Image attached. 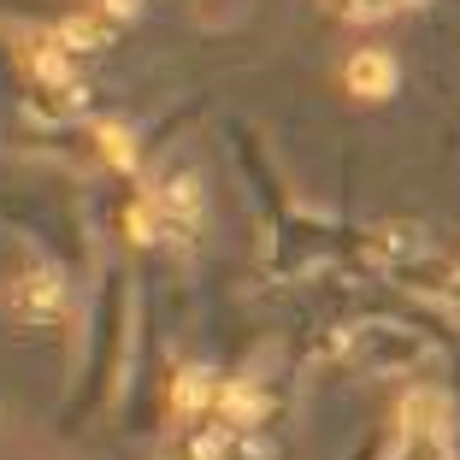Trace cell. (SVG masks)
Here are the masks:
<instances>
[{"label": "cell", "mask_w": 460, "mask_h": 460, "mask_svg": "<svg viewBox=\"0 0 460 460\" xmlns=\"http://www.w3.org/2000/svg\"><path fill=\"white\" fill-rule=\"evenodd\" d=\"M18 54H24L30 77L41 83V89H77V71H71V54L59 48L54 30H24V41H18Z\"/></svg>", "instance_id": "6da1fadb"}, {"label": "cell", "mask_w": 460, "mask_h": 460, "mask_svg": "<svg viewBox=\"0 0 460 460\" xmlns=\"http://www.w3.org/2000/svg\"><path fill=\"white\" fill-rule=\"evenodd\" d=\"M395 59L384 54V48H360V54H349V66H342V83H349V95L360 101H384L395 95Z\"/></svg>", "instance_id": "7a4b0ae2"}, {"label": "cell", "mask_w": 460, "mask_h": 460, "mask_svg": "<svg viewBox=\"0 0 460 460\" xmlns=\"http://www.w3.org/2000/svg\"><path fill=\"white\" fill-rule=\"evenodd\" d=\"M218 407V378L207 372V366H183L172 378V420H183V425H195L201 413H213Z\"/></svg>", "instance_id": "3957f363"}, {"label": "cell", "mask_w": 460, "mask_h": 460, "mask_svg": "<svg viewBox=\"0 0 460 460\" xmlns=\"http://www.w3.org/2000/svg\"><path fill=\"white\" fill-rule=\"evenodd\" d=\"M213 420H218V425H230V431H254V425L266 420V390H260V384H248V378L218 384Z\"/></svg>", "instance_id": "277c9868"}, {"label": "cell", "mask_w": 460, "mask_h": 460, "mask_svg": "<svg viewBox=\"0 0 460 460\" xmlns=\"http://www.w3.org/2000/svg\"><path fill=\"white\" fill-rule=\"evenodd\" d=\"M54 36H59L66 54H95V48H107V41H112V18L107 13H71V18H59V24H54Z\"/></svg>", "instance_id": "5b68a950"}, {"label": "cell", "mask_w": 460, "mask_h": 460, "mask_svg": "<svg viewBox=\"0 0 460 460\" xmlns=\"http://www.w3.org/2000/svg\"><path fill=\"white\" fill-rule=\"evenodd\" d=\"M124 230H130V243L136 248H154L165 236V207H160V195H136L130 207H124Z\"/></svg>", "instance_id": "8992f818"}, {"label": "cell", "mask_w": 460, "mask_h": 460, "mask_svg": "<svg viewBox=\"0 0 460 460\" xmlns=\"http://www.w3.org/2000/svg\"><path fill=\"white\" fill-rule=\"evenodd\" d=\"M95 148L112 172H136V136L124 124H95Z\"/></svg>", "instance_id": "52a82bcc"}, {"label": "cell", "mask_w": 460, "mask_h": 460, "mask_svg": "<svg viewBox=\"0 0 460 460\" xmlns=\"http://www.w3.org/2000/svg\"><path fill=\"white\" fill-rule=\"evenodd\" d=\"M325 6L349 24H378V18H390L395 6H413V0H325Z\"/></svg>", "instance_id": "ba28073f"}, {"label": "cell", "mask_w": 460, "mask_h": 460, "mask_svg": "<svg viewBox=\"0 0 460 460\" xmlns=\"http://www.w3.org/2000/svg\"><path fill=\"white\" fill-rule=\"evenodd\" d=\"M59 301H66V289H59V278H48V271H41L36 284L24 289V313H30V319H48V313H59Z\"/></svg>", "instance_id": "9c48e42d"}, {"label": "cell", "mask_w": 460, "mask_h": 460, "mask_svg": "<svg viewBox=\"0 0 460 460\" xmlns=\"http://www.w3.org/2000/svg\"><path fill=\"white\" fill-rule=\"evenodd\" d=\"M395 460H448V443H443V431H413Z\"/></svg>", "instance_id": "30bf717a"}, {"label": "cell", "mask_w": 460, "mask_h": 460, "mask_svg": "<svg viewBox=\"0 0 460 460\" xmlns=\"http://www.w3.org/2000/svg\"><path fill=\"white\" fill-rule=\"evenodd\" d=\"M95 13H107V18H142V0H95Z\"/></svg>", "instance_id": "8fae6325"}]
</instances>
